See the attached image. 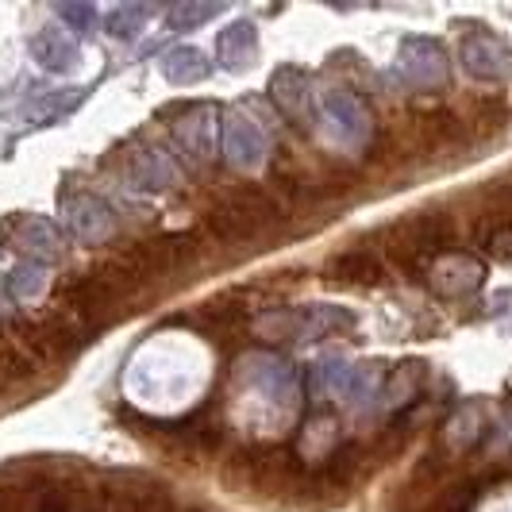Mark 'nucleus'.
<instances>
[{
	"mask_svg": "<svg viewBox=\"0 0 512 512\" xmlns=\"http://www.w3.org/2000/svg\"><path fill=\"white\" fill-rule=\"evenodd\" d=\"M274 220H278L274 201L255 185H243V189L231 193L224 205H216L208 212L205 228L220 243H251L262 231H270Z\"/></svg>",
	"mask_w": 512,
	"mask_h": 512,
	"instance_id": "1",
	"label": "nucleus"
},
{
	"mask_svg": "<svg viewBox=\"0 0 512 512\" xmlns=\"http://www.w3.org/2000/svg\"><path fill=\"white\" fill-rule=\"evenodd\" d=\"M328 278L343 285H374L382 282V262L370 255V251H362V247H351V251L332 258Z\"/></svg>",
	"mask_w": 512,
	"mask_h": 512,
	"instance_id": "2",
	"label": "nucleus"
},
{
	"mask_svg": "<svg viewBox=\"0 0 512 512\" xmlns=\"http://www.w3.org/2000/svg\"><path fill=\"white\" fill-rule=\"evenodd\" d=\"M39 362L27 355L24 347H16L12 339H0V382L4 385H20L27 378H35Z\"/></svg>",
	"mask_w": 512,
	"mask_h": 512,
	"instance_id": "3",
	"label": "nucleus"
},
{
	"mask_svg": "<svg viewBox=\"0 0 512 512\" xmlns=\"http://www.w3.org/2000/svg\"><path fill=\"white\" fill-rule=\"evenodd\" d=\"M247 320V312L235 305V308H228V305H220V301H212V305H205L201 308V328H208V332H231V328H239Z\"/></svg>",
	"mask_w": 512,
	"mask_h": 512,
	"instance_id": "4",
	"label": "nucleus"
},
{
	"mask_svg": "<svg viewBox=\"0 0 512 512\" xmlns=\"http://www.w3.org/2000/svg\"><path fill=\"white\" fill-rule=\"evenodd\" d=\"M0 512H27V493L16 486H0Z\"/></svg>",
	"mask_w": 512,
	"mask_h": 512,
	"instance_id": "5",
	"label": "nucleus"
},
{
	"mask_svg": "<svg viewBox=\"0 0 512 512\" xmlns=\"http://www.w3.org/2000/svg\"><path fill=\"white\" fill-rule=\"evenodd\" d=\"M489 247L497 258H512V228H501L489 235Z\"/></svg>",
	"mask_w": 512,
	"mask_h": 512,
	"instance_id": "6",
	"label": "nucleus"
},
{
	"mask_svg": "<svg viewBox=\"0 0 512 512\" xmlns=\"http://www.w3.org/2000/svg\"><path fill=\"white\" fill-rule=\"evenodd\" d=\"M170 512H197V509H170Z\"/></svg>",
	"mask_w": 512,
	"mask_h": 512,
	"instance_id": "7",
	"label": "nucleus"
}]
</instances>
